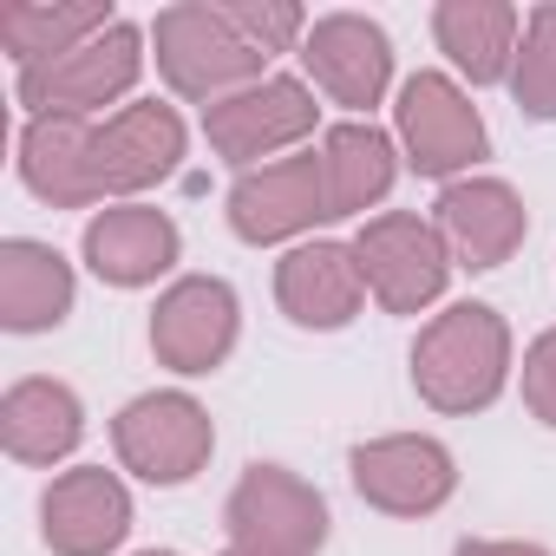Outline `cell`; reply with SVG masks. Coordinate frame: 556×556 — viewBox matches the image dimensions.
I'll return each mask as SVG.
<instances>
[{
	"mask_svg": "<svg viewBox=\"0 0 556 556\" xmlns=\"http://www.w3.org/2000/svg\"><path fill=\"white\" fill-rule=\"evenodd\" d=\"M236 348V289L216 275H184L151 315V354L170 374H216Z\"/></svg>",
	"mask_w": 556,
	"mask_h": 556,
	"instance_id": "obj_12",
	"label": "cell"
},
{
	"mask_svg": "<svg viewBox=\"0 0 556 556\" xmlns=\"http://www.w3.org/2000/svg\"><path fill=\"white\" fill-rule=\"evenodd\" d=\"M334 203H328V170H321V151H302V157H275L262 170H242L236 190H229V229L242 242H289L315 223H328Z\"/></svg>",
	"mask_w": 556,
	"mask_h": 556,
	"instance_id": "obj_8",
	"label": "cell"
},
{
	"mask_svg": "<svg viewBox=\"0 0 556 556\" xmlns=\"http://www.w3.org/2000/svg\"><path fill=\"white\" fill-rule=\"evenodd\" d=\"M393 157H400V151H393L387 131H374V125H361V118L334 125V131L321 138V170H328V203H334V216H361L367 203H380V197L393 190V177H400Z\"/></svg>",
	"mask_w": 556,
	"mask_h": 556,
	"instance_id": "obj_23",
	"label": "cell"
},
{
	"mask_svg": "<svg viewBox=\"0 0 556 556\" xmlns=\"http://www.w3.org/2000/svg\"><path fill=\"white\" fill-rule=\"evenodd\" d=\"M73 315V262L53 242L8 236L0 242V328L47 334Z\"/></svg>",
	"mask_w": 556,
	"mask_h": 556,
	"instance_id": "obj_18",
	"label": "cell"
},
{
	"mask_svg": "<svg viewBox=\"0 0 556 556\" xmlns=\"http://www.w3.org/2000/svg\"><path fill=\"white\" fill-rule=\"evenodd\" d=\"M86 151H92V118H27L21 125V184L53 210L99 203Z\"/></svg>",
	"mask_w": 556,
	"mask_h": 556,
	"instance_id": "obj_21",
	"label": "cell"
},
{
	"mask_svg": "<svg viewBox=\"0 0 556 556\" xmlns=\"http://www.w3.org/2000/svg\"><path fill=\"white\" fill-rule=\"evenodd\" d=\"M112 445H118V465L138 471L144 484H190L216 432L190 393H144L112 419Z\"/></svg>",
	"mask_w": 556,
	"mask_h": 556,
	"instance_id": "obj_6",
	"label": "cell"
},
{
	"mask_svg": "<svg viewBox=\"0 0 556 556\" xmlns=\"http://www.w3.org/2000/svg\"><path fill=\"white\" fill-rule=\"evenodd\" d=\"M432 40L471 86H497V79H510L523 14L504 8V0H439L432 8Z\"/></svg>",
	"mask_w": 556,
	"mask_h": 556,
	"instance_id": "obj_19",
	"label": "cell"
},
{
	"mask_svg": "<svg viewBox=\"0 0 556 556\" xmlns=\"http://www.w3.org/2000/svg\"><path fill=\"white\" fill-rule=\"evenodd\" d=\"M86 157H92V197L151 190L184 157V118H177V105H157V99L118 105L105 125H92V151Z\"/></svg>",
	"mask_w": 556,
	"mask_h": 556,
	"instance_id": "obj_10",
	"label": "cell"
},
{
	"mask_svg": "<svg viewBox=\"0 0 556 556\" xmlns=\"http://www.w3.org/2000/svg\"><path fill=\"white\" fill-rule=\"evenodd\" d=\"M523 229H530L523 197L510 184H497V177H458V184L439 190V236H445L452 262H465V268L510 262Z\"/></svg>",
	"mask_w": 556,
	"mask_h": 556,
	"instance_id": "obj_16",
	"label": "cell"
},
{
	"mask_svg": "<svg viewBox=\"0 0 556 556\" xmlns=\"http://www.w3.org/2000/svg\"><path fill=\"white\" fill-rule=\"evenodd\" d=\"M138 73H144V34L131 21H112L86 47H73V53H60L47 66H27L14 79V92H21L27 118H92L118 92H131Z\"/></svg>",
	"mask_w": 556,
	"mask_h": 556,
	"instance_id": "obj_3",
	"label": "cell"
},
{
	"mask_svg": "<svg viewBox=\"0 0 556 556\" xmlns=\"http://www.w3.org/2000/svg\"><path fill=\"white\" fill-rule=\"evenodd\" d=\"M223 8H229V21L242 27V40H249L262 60H275L282 47H302L308 27H315L302 8H282V0H223Z\"/></svg>",
	"mask_w": 556,
	"mask_h": 556,
	"instance_id": "obj_25",
	"label": "cell"
},
{
	"mask_svg": "<svg viewBox=\"0 0 556 556\" xmlns=\"http://www.w3.org/2000/svg\"><path fill=\"white\" fill-rule=\"evenodd\" d=\"M0 439L21 465H53L66 458L79 439H86V413H79V393L66 380H14L8 400H0Z\"/></svg>",
	"mask_w": 556,
	"mask_h": 556,
	"instance_id": "obj_20",
	"label": "cell"
},
{
	"mask_svg": "<svg viewBox=\"0 0 556 556\" xmlns=\"http://www.w3.org/2000/svg\"><path fill=\"white\" fill-rule=\"evenodd\" d=\"M151 47H157V73L177 99H229L255 79H268L262 53L242 40V27L229 21V8H164L151 21Z\"/></svg>",
	"mask_w": 556,
	"mask_h": 556,
	"instance_id": "obj_2",
	"label": "cell"
},
{
	"mask_svg": "<svg viewBox=\"0 0 556 556\" xmlns=\"http://www.w3.org/2000/svg\"><path fill=\"white\" fill-rule=\"evenodd\" d=\"M510 380V328L484 302H458L413 341V387L439 413H484Z\"/></svg>",
	"mask_w": 556,
	"mask_h": 556,
	"instance_id": "obj_1",
	"label": "cell"
},
{
	"mask_svg": "<svg viewBox=\"0 0 556 556\" xmlns=\"http://www.w3.org/2000/svg\"><path fill=\"white\" fill-rule=\"evenodd\" d=\"M315 112H321V105H315V92H308L302 79L268 73V79H255V86H242V92L203 105V138H210L216 157L255 164V157H268V151L302 144V138L315 131Z\"/></svg>",
	"mask_w": 556,
	"mask_h": 556,
	"instance_id": "obj_7",
	"label": "cell"
},
{
	"mask_svg": "<svg viewBox=\"0 0 556 556\" xmlns=\"http://www.w3.org/2000/svg\"><path fill=\"white\" fill-rule=\"evenodd\" d=\"M177 249H184L177 223L151 203H118V210H99L86 223V262L112 289H144L157 275H170Z\"/></svg>",
	"mask_w": 556,
	"mask_h": 556,
	"instance_id": "obj_17",
	"label": "cell"
},
{
	"mask_svg": "<svg viewBox=\"0 0 556 556\" xmlns=\"http://www.w3.org/2000/svg\"><path fill=\"white\" fill-rule=\"evenodd\" d=\"M138 556H177V549H138Z\"/></svg>",
	"mask_w": 556,
	"mask_h": 556,
	"instance_id": "obj_28",
	"label": "cell"
},
{
	"mask_svg": "<svg viewBox=\"0 0 556 556\" xmlns=\"http://www.w3.org/2000/svg\"><path fill=\"white\" fill-rule=\"evenodd\" d=\"M393 118H400L406 164H413L419 177H452V170L478 164L484 144H491L478 105H471V99L458 92V79H445V73H413V79L400 86Z\"/></svg>",
	"mask_w": 556,
	"mask_h": 556,
	"instance_id": "obj_9",
	"label": "cell"
},
{
	"mask_svg": "<svg viewBox=\"0 0 556 556\" xmlns=\"http://www.w3.org/2000/svg\"><path fill=\"white\" fill-rule=\"evenodd\" d=\"M517 105L530 118H556V0L523 14V40H517V60H510V79Z\"/></svg>",
	"mask_w": 556,
	"mask_h": 556,
	"instance_id": "obj_24",
	"label": "cell"
},
{
	"mask_svg": "<svg viewBox=\"0 0 556 556\" xmlns=\"http://www.w3.org/2000/svg\"><path fill=\"white\" fill-rule=\"evenodd\" d=\"M348 471H354V491L387 517H426L458 491L452 452L439 439H426V432H393V439L354 445Z\"/></svg>",
	"mask_w": 556,
	"mask_h": 556,
	"instance_id": "obj_11",
	"label": "cell"
},
{
	"mask_svg": "<svg viewBox=\"0 0 556 556\" xmlns=\"http://www.w3.org/2000/svg\"><path fill=\"white\" fill-rule=\"evenodd\" d=\"M118 14L105 0H66V8H47V0H8L0 8V47L14 53V66H47L73 47H86L92 34H105Z\"/></svg>",
	"mask_w": 556,
	"mask_h": 556,
	"instance_id": "obj_22",
	"label": "cell"
},
{
	"mask_svg": "<svg viewBox=\"0 0 556 556\" xmlns=\"http://www.w3.org/2000/svg\"><path fill=\"white\" fill-rule=\"evenodd\" d=\"M229 549L249 556H315L328 543V504L289 465H249L229 491Z\"/></svg>",
	"mask_w": 556,
	"mask_h": 556,
	"instance_id": "obj_5",
	"label": "cell"
},
{
	"mask_svg": "<svg viewBox=\"0 0 556 556\" xmlns=\"http://www.w3.org/2000/svg\"><path fill=\"white\" fill-rule=\"evenodd\" d=\"M354 262L367 275V295L387 315H419L426 302L445 295L452 282V249L439 236V223L413 216V210H387L354 236Z\"/></svg>",
	"mask_w": 556,
	"mask_h": 556,
	"instance_id": "obj_4",
	"label": "cell"
},
{
	"mask_svg": "<svg viewBox=\"0 0 556 556\" xmlns=\"http://www.w3.org/2000/svg\"><path fill=\"white\" fill-rule=\"evenodd\" d=\"M275 302L295 328H348L367 302V275L354 242H302L275 268Z\"/></svg>",
	"mask_w": 556,
	"mask_h": 556,
	"instance_id": "obj_15",
	"label": "cell"
},
{
	"mask_svg": "<svg viewBox=\"0 0 556 556\" xmlns=\"http://www.w3.org/2000/svg\"><path fill=\"white\" fill-rule=\"evenodd\" d=\"M523 406H530L543 426H556V328L536 334L530 354H523Z\"/></svg>",
	"mask_w": 556,
	"mask_h": 556,
	"instance_id": "obj_26",
	"label": "cell"
},
{
	"mask_svg": "<svg viewBox=\"0 0 556 556\" xmlns=\"http://www.w3.org/2000/svg\"><path fill=\"white\" fill-rule=\"evenodd\" d=\"M229 556H249V549H229Z\"/></svg>",
	"mask_w": 556,
	"mask_h": 556,
	"instance_id": "obj_29",
	"label": "cell"
},
{
	"mask_svg": "<svg viewBox=\"0 0 556 556\" xmlns=\"http://www.w3.org/2000/svg\"><path fill=\"white\" fill-rule=\"evenodd\" d=\"M458 556H549V549H536V543H491V536H465V543H458Z\"/></svg>",
	"mask_w": 556,
	"mask_h": 556,
	"instance_id": "obj_27",
	"label": "cell"
},
{
	"mask_svg": "<svg viewBox=\"0 0 556 556\" xmlns=\"http://www.w3.org/2000/svg\"><path fill=\"white\" fill-rule=\"evenodd\" d=\"M302 66H308V79L334 105L374 112L380 92H387V79H393V40L367 14H321L308 27V40H302Z\"/></svg>",
	"mask_w": 556,
	"mask_h": 556,
	"instance_id": "obj_13",
	"label": "cell"
},
{
	"mask_svg": "<svg viewBox=\"0 0 556 556\" xmlns=\"http://www.w3.org/2000/svg\"><path fill=\"white\" fill-rule=\"evenodd\" d=\"M40 517H47L40 530H47L53 556H105L131 530V491L118 484V471L79 465V471H66V478L47 484Z\"/></svg>",
	"mask_w": 556,
	"mask_h": 556,
	"instance_id": "obj_14",
	"label": "cell"
}]
</instances>
